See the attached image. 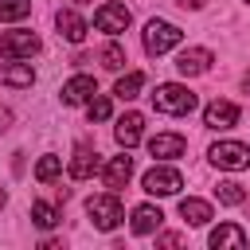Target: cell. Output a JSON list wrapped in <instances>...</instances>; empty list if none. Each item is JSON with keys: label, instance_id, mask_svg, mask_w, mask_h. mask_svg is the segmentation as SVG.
Segmentation results:
<instances>
[{"label": "cell", "instance_id": "20", "mask_svg": "<svg viewBox=\"0 0 250 250\" xmlns=\"http://www.w3.org/2000/svg\"><path fill=\"white\" fill-rule=\"evenodd\" d=\"M141 86H145V74H141V70H129L125 78H117V86H113V98H121V102H133V98L141 94Z\"/></svg>", "mask_w": 250, "mask_h": 250}, {"label": "cell", "instance_id": "17", "mask_svg": "<svg viewBox=\"0 0 250 250\" xmlns=\"http://www.w3.org/2000/svg\"><path fill=\"white\" fill-rule=\"evenodd\" d=\"M94 172H102L98 152H90L86 145H82V148H74V156H70V180H90Z\"/></svg>", "mask_w": 250, "mask_h": 250}, {"label": "cell", "instance_id": "11", "mask_svg": "<svg viewBox=\"0 0 250 250\" xmlns=\"http://www.w3.org/2000/svg\"><path fill=\"white\" fill-rule=\"evenodd\" d=\"M160 223H164V211H160V207H152V203L133 207V219H129L133 234H156V230H160Z\"/></svg>", "mask_w": 250, "mask_h": 250}, {"label": "cell", "instance_id": "10", "mask_svg": "<svg viewBox=\"0 0 250 250\" xmlns=\"http://www.w3.org/2000/svg\"><path fill=\"white\" fill-rule=\"evenodd\" d=\"M98 94V82L90 78V74H74L70 82H62V102L66 105H82V102H90Z\"/></svg>", "mask_w": 250, "mask_h": 250}, {"label": "cell", "instance_id": "16", "mask_svg": "<svg viewBox=\"0 0 250 250\" xmlns=\"http://www.w3.org/2000/svg\"><path fill=\"white\" fill-rule=\"evenodd\" d=\"M129 176H133V160L121 152V156H113L105 168H102V180H105V188L109 191H121L125 184H129Z\"/></svg>", "mask_w": 250, "mask_h": 250}, {"label": "cell", "instance_id": "22", "mask_svg": "<svg viewBox=\"0 0 250 250\" xmlns=\"http://www.w3.org/2000/svg\"><path fill=\"white\" fill-rule=\"evenodd\" d=\"M31 223H35V227H43V230H51V227H59V211H55L51 203L35 199V203H31Z\"/></svg>", "mask_w": 250, "mask_h": 250}, {"label": "cell", "instance_id": "34", "mask_svg": "<svg viewBox=\"0 0 250 250\" xmlns=\"http://www.w3.org/2000/svg\"><path fill=\"white\" fill-rule=\"evenodd\" d=\"M246 4H250V0H246Z\"/></svg>", "mask_w": 250, "mask_h": 250}, {"label": "cell", "instance_id": "13", "mask_svg": "<svg viewBox=\"0 0 250 250\" xmlns=\"http://www.w3.org/2000/svg\"><path fill=\"white\" fill-rule=\"evenodd\" d=\"M55 27H59V35H62L66 43H82V39H86V31H90V27H86V20H82L78 12H70V8H62V12L55 16Z\"/></svg>", "mask_w": 250, "mask_h": 250}, {"label": "cell", "instance_id": "7", "mask_svg": "<svg viewBox=\"0 0 250 250\" xmlns=\"http://www.w3.org/2000/svg\"><path fill=\"white\" fill-rule=\"evenodd\" d=\"M39 51V35L35 31H4L0 35V55L4 59H31Z\"/></svg>", "mask_w": 250, "mask_h": 250}, {"label": "cell", "instance_id": "29", "mask_svg": "<svg viewBox=\"0 0 250 250\" xmlns=\"http://www.w3.org/2000/svg\"><path fill=\"white\" fill-rule=\"evenodd\" d=\"M8 125H12V113H8V109H4V105H0V133H4V129H8Z\"/></svg>", "mask_w": 250, "mask_h": 250}, {"label": "cell", "instance_id": "2", "mask_svg": "<svg viewBox=\"0 0 250 250\" xmlns=\"http://www.w3.org/2000/svg\"><path fill=\"white\" fill-rule=\"evenodd\" d=\"M86 215H90V223H94L98 230H113V227L125 219V207H121L117 191H105V195L86 199Z\"/></svg>", "mask_w": 250, "mask_h": 250}, {"label": "cell", "instance_id": "4", "mask_svg": "<svg viewBox=\"0 0 250 250\" xmlns=\"http://www.w3.org/2000/svg\"><path fill=\"white\" fill-rule=\"evenodd\" d=\"M207 156H211L215 168H227V172L250 168V145H242V141H219V145H211Z\"/></svg>", "mask_w": 250, "mask_h": 250}, {"label": "cell", "instance_id": "31", "mask_svg": "<svg viewBox=\"0 0 250 250\" xmlns=\"http://www.w3.org/2000/svg\"><path fill=\"white\" fill-rule=\"evenodd\" d=\"M242 86H246V90H250V70H246V74H242Z\"/></svg>", "mask_w": 250, "mask_h": 250}, {"label": "cell", "instance_id": "27", "mask_svg": "<svg viewBox=\"0 0 250 250\" xmlns=\"http://www.w3.org/2000/svg\"><path fill=\"white\" fill-rule=\"evenodd\" d=\"M156 242H160V246H180V234H160Z\"/></svg>", "mask_w": 250, "mask_h": 250}, {"label": "cell", "instance_id": "6", "mask_svg": "<svg viewBox=\"0 0 250 250\" xmlns=\"http://www.w3.org/2000/svg\"><path fill=\"white\" fill-rule=\"evenodd\" d=\"M129 23H133V16H129V8L117 4V0H105V4L94 12V27L105 31V35H121Z\"/></svg>", "mask_w": 250, "mask_h": 250}, {"label": "cell", "instance_id": "25", "mask_svg": "<svg viewBox=\"0 0 250 250\" xmlns=\"http://www.w3.org/2000/svg\"><path fill=\"white\" fill-rule=\"evenodd\" d=\"M98 59H102V66H105V70H121V66H125V51H121L117 43H105Z\"/></svg>", "mask_w": 250, "mask_h": 250}, {"label": "cell", "instance_id": "9", "mask_svg": "<svg viewBox=\"0 0 250 250\" xmlns=\"http://www.w3.org/2000/svg\"><path fill=\"white\" fill-rule=\"evenodd\" d=\"M184 148H188V141L180 133H156V137H148V152L156 160H176V156H184Z\"/></svg>", "mask_w": 250, "mask_h": 250}, {"label": "cell", "instance_id": "15", "mask_svg": "<svg viewBox=\"0 0 250 250\" xmlns=\"http://www.w3.org/2000/svg\"><path fill=\"white\" fill-rule=\"evenodd\" d=\"M141 133H145V117L141 113H125V117H117V129H113V137H117V145L129 152L137 141H141Z\"/></svg>", "mask_w": 250, "mask_h": 250}, {"label": "cell", "instance_id": "19", "mask_svg": "<svg viewBox=\"0 0 250 250\" xmlns=\"http://www.w3.org/2000/svg\"><path fill=\"white\" fill-rule=\"evenodd\" d=\"M180 215L191 227H207L211 223V203H203V199H180Z\"/></svg>", "mask_w": 250, "mask_h": 250}, {"label": "cell", "instance_id": "28", "mask_svg": "<svg viewBox=\"0 0 250 250\" xmlns=\"http://www.w3.org/2000/svg\"><path fill=\"white\" fill-rule=\"evenodd\" d=\"M176 4H180V8H191V12H199L207 0H176Z\"/></svg>", "mask_w": 250, "mask_h": 250}, {"label": "cell", "instance_id": "32", "mask_svg": "<svg viewBox=\"0 0 250 250\" xmlns=\"http://www.w3.org/2000/svg\"><path fill=\"white\" fill-rule=\"evenodd\" d=\"M70 4H90V0H70Z\"/></svg>", "mask_w": 250, "mask_h": 250}, {"label": "cell", "instance_id": "30", "mask_svg": "<svg viewBox=\"0 0 250 250\" xmlns=\"http://www.w3.org/2000/svg\"><path fill=\"white\" fill-rule=\"evenodd\" d=\"M4 203H8V191H4V188H0V207H4Z\"/></svg>", "mask_w": 250, "mask_h": 250}, {"label": "cell", "instance_id": "24", "mask_svg": "<svg viewBox=\"0 0 250 250\" xmlns=\"http://www.w3.org/2000/svg\"><path fill=\"white\" fill-rule=\"evenodd\" d=\"M31 16V0H0V20H23Z\"/></svg>", "mask_w": 250, "mask_h": 250}, {"label": "cell", "instance_id": "5", "mask_svg": "<svg viewBox=\"0 0 250 250\" xmlns=\"http://www.w3.org/2000/svg\"><path fill=\"white\" fill-rule=\"evenodd\" d=\"M141 188H145L148 195H176V191L184 188V176H180L176 168H168V164H156V168L145 172Z\"/></svg>", "mask_w": 250, "mask_h": 250}, {"label": "cell", "instance_id": "14", "mask_svg": "<svg viewBox=\"0 0 250 250\" xmlns=\"http://www.w3.org/2000/svg\"><path fill=\"white\" fill-rule=\"evenodd\" d=\"M234 121H238V105L234 102H211L203 109V125L207 129H230Z\"/></svg>", "mask_w": 250, "mask_h": 250}, {"label": "cell", "instance_id": "1", "mask_svg": "<svg viewBox=\"0 0 250 250\" xmlns=\"http://www.w3.org/2000/svg\"><path fill=\"white\" fill-rule=\"evenodd\" d=\"M195 102H199V98H195L188 86H180V82H160V86L152 90V109H156V113L184 117V113L195 109Z\"/></svg>", "mask_w": 250, "mask_h": 250}, {"label": "cell", "instance_id": "18", "mask_svg": "<svg viewBox=\"0 0 250 250\" xmlns=\"http://www.w3.org/2000/svg\"><path fill=\"white\" fill-rule=\"evenodd\" d=\"M0 82H4V86H16V90H27V86L35 82V70H31L27 62H4V66H0Z\"/></svg>", "mask_w": 250, "mask_h": 250}, {"label": "cell", "instance_id": "12", "mask_svg": "<svg viewBox=\"0 0 250 250\" xmlns=\"http://www.w3.org/2000/svg\"><path fill=\"white\" fill-rule=\"evenodd\" d=\"M207 242H211V250H242L246 246V230L234 227V223H219Z\"/></svg>", "mask_w": 250, "mask_h": 250}, {"label": "cell", "instance_id": "33", "mask_svg": "<svg viewBox=\"0 0 250 250\" xmlns=\"http://www.w3.org/2000/svg\"><path fill=\"white\" fill-rule=\"evenodd\" d=\"M242 203H246V211H250V195H246V199H242Z\"/></svg>", "mask_w": 250, "mask_h": 250}, {"label": "cell", "instance_id": "26", "mask_svg": "<svg viewBox=\"0 0 250 250\" xmlns=\"http://www.w3.org/2000/svg\"><path fill=\"white\" fill-rule=\"evenodd\" d=\"M109 98H90V121H105L109 117Z\"/></svg>", "mask_w": 250, "mask_h": 250}, {"label": "cell", "instance_id": "21", "mask_svg": "<svg viewBox=\"0 0 250 250\" xmlns=\"http://www.w3.org/2000/svg\"><path fill=\"white\" fill-rule=\"evenodd\" d=\"M215 199H219L223 207H238V203L246 199V191H242V184H234V180H219V184H215Z\"/></svg>", "mask_w": 250, "mask_h": 250}, {"label": "cell", "instance_id": "23", "mask_svg": "<svg viewBox=\"0 0 250 250\" xmlns=\"http://www.w3.org/2000/svg\"><path fill=\"white\" fill-rule=\"evenodd\" d=\"M59 172H62V160L59 156H39V164H35V180L39 184H51Z\"/></svg>", "mask_w": 250, "mask_h": 250}, {"label": "cell", "instance_id": "3", "mask_svg": "<svg viewBox=\"0 0 250 250\" xmlns=\"http://www.w3.org/2000/svg\"><path fill=\"white\" fill-rule=\"evenodd\" d=\"M180 39H184V31L176 23H168V20H148L145 23V51L148 55H168Z\"/></svg>", "mask_w": 250, "mask_h": 250}, {"label": "cell", "instance_id": "8", "mask_svg": "<svg viewBox=\"0 0 250 250\" xmlns=\"http://www.w3.org/2000/svg\"><path fill=\"white\" fill-rule=\"evenodd\" d=\"M176 70H180L184 78L207 74V70H211V51H207V47H188V51H180V59H176Z\"/></svg>", "mask_w": 250, "mask_h": 250}]
</instances>
